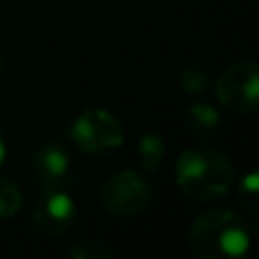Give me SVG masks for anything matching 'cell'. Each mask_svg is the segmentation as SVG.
Masks as SVG:
<instances>
[{
    "mask_svg": "<svg viewBox=\"0 0 259 259\" xmlns=\"http://www.w3.org/2000/svg\"><path fill=\"white\" fill-rule=\"evenodd\" d=\"M5 157H7V143H5L3 134H0V164L5 161Z\"/></svg>",
    "mask_w": 259,
    "mask_h": 259,
    "instance_id": "cell-14",
    "label": "cell"
},
{
    "mask_svg": "<svg viewBox=\"0 0 259 259\" xmlns=\"http://www.w3.org/2000/svg\"><path fill=\"white\" fill-rule=\"evenodd\" d=\"M216 98L230 114L250 116L259 107V68L255 62H237L216 80Z\"/></svg>",
    "mask_w": 259,
    "mask_h": 259,
    "instance_id": "cell-5",
    "label": "cell"
},
{
    "mask_svg": "<svg viewBox=\"0 0 259 259\" xmlns=\"http://www.w3.org/2000/svg\"><path fill=\"white\" fill-rule=\"evenodd\" d=\"M187 246L198 259H239L250 248V232L239 214L211 209L191 223Z\"/></svg>",
    "mask_w": 259,
    "mask_h": 259,
    "instance_id": "cell-2",
    "label": "cell"
},
{
    "mask_svg": "<svg viewBox=\"0 0 259 259\" xmlns=\"http://www.w3.org/2000/svg\"><path fill=\"white\" fill-rule=\"evenodd\" d=\"M77 207L73 196L64 189H44V196L32 209L34 228L46 237H62L75 225Z\"/></svg>",
    "mask_w": 259,
    "mask_h": 259,
    "instance_id": "cell-6",
    "label": "cell"
},
{
    "mask_svg": "<svg viewBox=\"0 0 259 259\" xmlns=\"http://www.w3.org/2000/svg\"><path fill=\"white\" fill-rule=\"evenodd\" d=\"M100 202L114 216H134L148 207L152 187L139 170L123 168L112 173L100 187Z\"/></svg>",
    "mask_w": 259,
    "mask_h": 259,
    "instance_id": "cell-4",
    "label": "cell"
},
{
    "mask_svg": "<svg viewBox=\"0 0 259 259\" xmlns=\"http://www.w3.org/2000/svg\"><path fill=\"white\" fill-rule=\"evenodd\" d=\"M175 182L191 200L214 202L232 189L234 166L216 148L193 146L180 155L175 164Z\"/></svg>",
    "mask_w": 259,
    "mask_h": 259,
    "instance_id": "cell-1",
    "label": "cell"
},
{
    "mask_svg": "<svg viewBox=\"0 0 259 259\" xmlns=\"http://www.w3.org/2000/svg\"><path fill=\"white\" fill-rule=\"evenodd\" d=\"M34 173L44 189H64L71 180V157L59 143H46L34 155Z\"/></svg>",
    "mask_w": 259,
    "mask_h": 259,
    "instance_id": "cell-7",
    "label": "cell"
},
{
    "mask_svg": "<svg viewBox=\"0 0 259 259\" xmlns=\"http://www.w3.org/2000/svg\"><path fill=\"white\" fill-rule=\"evenodd\" d=\"M187 123L193 134L198 137H214L221 127V116L211 105L207 103H191L187 107Z\"/></svg>",
    "mask_w": 259,
    "mask_h": 259,
    "instance_id": "cell-8",
    "label": "cell"
},
{
    "mask_svg": "<svg viewBox=\"0 0 259 259\" xmlns=\"http://www.w3.org/2000/svg\"><path fill=\"white\" fill-rule=\"evenodd\" d=\"M73 259H109L112 252L98 241H80L77 246L71 248Z\"/></svg>",
    "mask_w": 259,
    "mask_h": 259,
    "instance_id": "cell-13",
    "label": "cell"
},
{
    "mask_svg": "<svg viewBox=\"0 0 259 259\" xmlns=\"http://www.w3.org/2000/svg\"><path fill=\"white\" fill-rule=\"evenodd\" d=\"M239 200H241V207L250 214H255L259 209V175L257 170H250L246 173V178L239 184Z\"/></svg>",
    "mask_w": 259,
    "mask_h": 259,
    "instance_id": "cell-11",
    "label": "cell"
},
{
    "mask_svg": "<svg viewBox=\"0 0 259 259\" xmlns=\"http://www.w3.org/2000/svg\"><path fill=\"white\" fill-rule=\"evenodd\" d=\"M0 71H3V55H0Z\"/></svg>",
    "mask_w": 259,
    "mask_h": 259,
    "instance_id": "cell-15",
    "label": "cell"
},
{
    "mask_svg": "<svg viewBox=\"0 0 259 259\" xmlns=\"http://www.w3.org/2000/svg\"><path fill=\"white\" fill-rule=\"evenodd\" d=\"M137 155H139V161L146 170H157L166 155V143L159 134L155 132H148L139 139V146H137Z\"/></svg>",
    "mask_w": 259,
    "mask_h": 259,
    "instance_id": "cell-9",
    "label": "cell"
},
{
    "mask_svg": "<svg viewBox=\"0 0 259 259\" xmlns=\"http://www.w3.org/2000/svg\"><path fill=\"white\" fill-rule=\"evenodd\" d=\"M207 87H209V75H207V73L198 71V68H193V66L182 68V73H180V89H182L184 94L200 96L202 91H207Z\"/></svg>",
    "mask_w": 259,
    "mask_h": 259,
    "instance_id": "cell-12",
    "label": "cell"
},
{
    "mask_svg": "<svg viewBox=\"0 0 259 259\" xmlns=\"http://www.w3.org/2000/svg\"><path fill=\"white\" fill-rule=\"evenodd\" d=\"M23 207V193L12 180L0 178V219H12Z\"/></svg>",
    "mask_w": 259,
    "mask_h": 259,
    "instance_id": "cell-10",
    "label": "cell"
},
{
    "mask_svg": "<svg viewBox=\"0 0 259 259\" xmlns=\"http://www.w3.org/2000/svg\"><path fill=\"white\" fill-rule=\"evenodd\" d=\"M71 139L87 155H107L116 152L125 143V130L107 109L91 107L73 121Z\"/></svg>",
    "mask_w": 259,
    "mask_h": 259,
    "instance_id": "cell-3",
    "label": "cell"
}]
</instances>
